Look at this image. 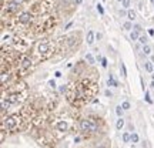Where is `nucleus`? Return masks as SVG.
<instances>
[{
	"instance_id": "obj_1",
	"label": "nucleus",
	"mask_w": 154,
	"mask_h": 148,
	"mask_svg": "<svg viewBox=\"0 0 154 148\" xmlns=\"http://www.w3.org/2000/svg\"><path fill=\"white\" fill-rule=\"evenodd\" d=\"M22 124V117L19 114H11L7 118H3L2 121V130L3 131H16L19 130V127Z\"/></svg>"
},
{
	"instance_id": "obj_2",
	"label": "nucleus",
	"mask_w": 154,
	"mask_h": 148,
	"mask_svg": "<svg viewBox=\"0 0 154 148\" xmlns=\"http://www.w3.org/2000/svg\"><path fill=\"white\" fill-rule=\"evenodd\" d=\"M36 54L38 56V59H47L51 54V43L47 40L40 41L36 47Z\"/></svg>"
},
{
	"instance_id": "obj_3",
	"label": "nucleus",
	"mask_w": 154,
	"mask_h": 148,
	"mask_svg": "<svg viewBox=\"0 0 154 148\" xmlns=\"http://www.w3.org/2000/svg\"><path fill=\"white\" fill-rule=\"evenodd\" d=\"M80 128H82V131L84 132H96L97 131V122L91 118H84V120L80 121Z\"/></svg>"
},
{
	"instance_id": "obj_4",
	"label": "nucleus",
	"mask_w": 154,
	"mask_h": 148,
	"mask_svg": "<svg viewBox=\"0 0 154 148\" xmlns=\"http://www.w3.org/2000/svg\"><path fill=\"white\" fill-rule=\"evenodd\" d=\"M54 130L60 135H63V134H67L69 132V130H70V124H69V121L67 120H57L54 124Z\"/></svg>"
},
{
	"instance_id": "obj_5",
	"label": "nucleus",
	"mask_w": 154,
	"mask_h": 148,
	"mask_svg": "<svg viewBox=\"0 0 154 148\" xmlns=\"http://www.w3.org/2000/svg\"><path fill=\"white\" fill-rule=\"evenodd\" d=\"M32 22V14L29 13V11H24L22 13L20 16H19V23H22V24H27V23Z\"/></svg>"
},
{
	"instance_id": "obj_6",
	"label": "nucleus",
	"mask_w": 154,
	"mask_h": 148,
	"mask_svg": "<svg viewBox=\"0 0 154 148\" xmlns=\"http://www.w3.org/2000/svg\"><path fill=\"white\" fill-rule=\"evenodd\" d=\"M30 66H32V60L29 59L27 56H23V57H22V64H20V67L26 70V68H29Z\"/></svg>"
},
{
	"instance_id": "obj_7",
	"label": "nucleus",
	"mask_w": 154,
	"mask_h": 148,
	"mask_svg": "<svg viewBox=\"0 0 154 148\" xmlns=\"http://www.w3.org/2000/svg\"><path fill=\"white\" fill-rule=\"evenodd\" d=\"M86 41H87L88 46H91V44L94 43V32L93 30H88L87 36H86Z\"/></svg>"
},
{
	"instance_id": "obj_8",
	"label": "nucleus",
	"mask_w": 154,
	"mask_h": 148,
	"mask_svg": "<svg viewBox=\"0 0 154 148\" xmlns=\"http://www.w3.org/2000/svg\"><path fill=\"white\" fill-rule=\"evenodd\" d=\"M144 67H146V70H147L149 73L154 71V66H153V63H151V61H146V63H144Z\"/></svg>"
},
{
	"instance_id": "obj_9",
	"label": "nucleus",
	"mask_w": 154,
	"mask_h": 148,
	"mask_svg": "<svg viewBox=\"0 0 154 148\" xmlns=\"http://www.w3.org/2000/svg\"><path fill=\"white\" fill-rule=\"evenodd\" d=\"M107 84H109V86H113V87H117V86H119V83L113 78V76H111V74H110V77H109V80H107Z\"/></svg>"
},
{
	"instance_id": "obj_10",
	"label": "nucleus",
	"mask_w": 154,
	"mask_h": 148,
	"mask_svg": "<svg viewBox=\"0 0 154 148\" xmlns=\"http://www.w3.org/2000/svg\"><path fill=\"white\" fill-rule=\"evenodd\" d=\"M116 127H117V130H121V128H123V127H124V120H123V118H119V120H117V124H116Z\"/></svg>"
},
{
	"instance_id": "obj_11",
	"label": "nucleus",
	"mask_w": 154,
	"mask_h": 148,
	"mask_svg": "<svg viewBox=\"0 0 154 148\" xmlns=\"http://www.w3.org/2000/svg\"><path fill=\"white\" fill-rule=\"evenodd\" d=\"M86 60L88 61V64H94V63H96V61H94L93 54H90V53H87V54H86Z\"/></svg>"
},
{
	"instance_id": "obj_12",
	"label": "nucleus",
	"mask_w": 154,
	"mask_h": 148,
	"mask_svg": "<svg viewBox=\"0 0 154 148\" xmlns=\"http://www.w3.org/2000/svg\"><path fill=\"white\" fill-rule=\"evenodd\" d=\"M130 37H131V40H138V38H140L138 32H136V30H134V32H131V33H130Z\"/></svg>"
},
{
	"instance_id": "obj_13",
	"label": "nucleus",
	"mask_w": 154,
	"mask_h": 148,
	"mask_svg": "<svg viewBox=\"0 0 154 148\" xmlns=\"http://www.w3.org/2000/svg\"><path fill=\"white\" fill-rule=\"evenodd\" d=\"M123 110H124V108H123L121 105H117V107H116V114L119 115V117H121V114H123Z\"/></svg>"
},
{
	"instance_id": "obj_14",
	"label": "nucleus",
	"mask_w": 154,
	"mask_h": 148,
	"mask_svg": "<svg viewBox=\"0 0 154 148\" xmlns=\"http://www.w3.org/2000/svg\"><path fill=\"white\" fill-rule=\"evenodd\" d=\"M130 140H131V135L127 134V132H124V134H123V141H124V143H128Z\"/></svg>"
},
{
	"instance_id": "obj_15",
	"label": "nucleus",
	"mask_w": 154,
	"mask_h": 148,
	"mask_svg": "<svg viewBox=\"0 0 154 148\" xmlns=\"http://www.w3.org/2000/svg\"><path fill=\"white\" fill-rule=\"evenodd\" d=\"M127 16H128V19H130V20H134V19H136V13H134L133 10H128Z\"/></svg>"
},
{
	"instance_id": "obj_16",
	"label": "nucleus",
	"mask_w": 154,
	"mask_h": 148,
	"mask_svg": "<svg viewBox=\"0 0 154 148\" xmlns=\"http://www.w3.org/2000/svg\"><path fill=\"white\" fill-rule=\"evenodd\" d=\"M143 51H144V54H151V49H150V46H144L143 47Z\"/></svg>"
},
{
	"instance_id": "obj_17",
	"label": "nucleus",
	"mask_w": 154,
	"mask_h": 148,
	"mask_svg": "<svg viewBox=\"0 0 154 148\" xmlns=\"http://www.w3.org/2000/svg\"><path fill=\"white\" fill-rule=\"evenodd\" d=\"M120 68H121V73H123V76L126 77V76H127V68H126V64H124V63H121V67H120Z\"/></svg>"
},
{
	"instance_id": "obj_18",
	"label": "nucleus",
	"mask_w": 154,
	"mask_h": 148,
	"mask_svg": "<svg viewBox=\"0 0 154 148\" xmlns=\"http://www.w3.org/2000/svg\"><path fill=\"white\" fill-rule=\"evenodd\" d=\"M138 41L143 44V46H146V44H147V37H146V36H141V37L138 38Z\"/></svg>"
},
{
	"instance_id": "obj_19",
	"label": "nucleus",
	"mask_w": 154,
	"mask_h": 148,
	"mask_svg": "<svg viewBox=\"0 0 154 148\" xmlns=\"http://www.w3.org/2000/svg\"><path fill=\"white\" fill-rule=\"evenodd\" d=\"M131 141H133V143H138V134L133 132V134H131Z\"/></svg>"
},
{
	"instance_id": "obj_20",
	"label": "nucleus",
	"mask_w": 154,
	"mask_h": 148,
	"mask_svg": "<svg viewBox=\"0 0 154 148\" xmlns=\"http://www.w3.org/2000/svg\"><path fill=\"white\" fill-rule=\"evenodd\" d=\"M121 107H123L124 110H128V108H130V103H128V101H124V103L121 104Z\"/></svg>"
},
{
	"instance_id": "obj_21",
	"label": "nucleus",
	"mask_w": 154,
	"mask_h": 148,
	"mask_svg": "<svg viewBox=\"0 0 154 148\" xmlns=\"http://www.w3.org/2000/svg\"><path fill=\"white\" fill-rule=\"evenodd\" d=\"M97 10H99L100 14H104V9H103V6L101 5H97Z\"/></svg>"
},
{
	"instance_id": "obj_22",
	"label": "nucleus",
	"mask_w": 154,
	"mask_h": 148,
	"mask_svg": "<svg viewBox=\"0 0 154 148\" xmlns=\"http://www.w3.org/2000/svg\"><path fill=\"white\" fill-rule=\"evenodd\" d=\"M123 7H130V0H123Z\"/></svg>"
},
{
	"instance_id": "obj_23",
	"label": "nucleus",
	"mask_w": 154,
	"mask_h": 148,
	"mask_svg": "<svg viewBox=\"0 0 154 148\" xmlns=\"http://www.w3.org/2000/svg\"><path fill=\"white\" fill-rule=\"evenodd\" d=\"M124 29H126V30H131V23L130 22L124 23Z\"/></svg>"
},
{
	"instance_id": "obj_24",
	"label": "nucleus",
	"mask_w": 154,
	"mask_h": 148,
	"mask_svg": "<svg viewBox=\"0 0 154 148\" xmlns=\"http://www.w3.org/2000/svg\"><path fill=\"white\" fill-rule=\"evenodd\" d=\"M101 66L107 67V59H106V57H103V59H101Z\"/></svg>"
},
{
	"instance_id": "obj_25",
	"label": "nucleus",
	"mask_w": 154,
	"mask_h": 148,
	"mask_svg": "<svg viewBox=\"0 0 154 148\" xmlns=\"http://www.w3.org/2000/svg\"><path fill=\"white\" fill-rule=\"evenodd\" d=\"M146 101H147V103H150V104L153 103V101H151V98H150V94L149 93H146Z\"/></svg>"
},
{
	"instance_id": "obj_26",
	"label": "nucleus",
	"mask_w": 154,
	"mask_h": 148,
	"mask_svg": "<svg viewBox=\"0 0 154 148\" xmlns=\"http://www.w3.org/2000/svg\"><path fill=\"white\" fill-rule=\"evenodd\" d=\"M49 86H50L51 88H56V83H54V80H50V81H49Z\"/></svg>"
},
{
	"instance_id": "obj_27",
	"label": "nucleus",
	"mask_w": 154,
	"mask_h": 148,
	"mask_svg": "<svg viewBox=\"0 0 154 148\" xmlns=\"http://www.w3.org/2000/svg\"><path fill=\"white\" fill-rule=\"evenodd\" d=\"M134 29H136V32H138V33L143 30V29H141V26H138V24H136V26H134Z\"/></svg>"
},
{
	"instance_id": "obj_28",
	"label": "nucleus",
	"mask_w": 154,
	"mask_h": 148,
	"mask_svg": "<svg viewBox=\"0 0 154 148\" xmlns=\"http://www.w3.org/2000/svg\"><path fill=\"white\" fill-rule=\"evenodd\" d=\"M149 34H150V36H154V30H153V29H150V30H149Z\"/></svg>"
},
{
	"instance_id": "obj_29",
	"label": "nucleus",
	"mask_w": 154,
	"mask_h": 148,
	"mask_svg": "<svg viewBox=\"0 0 154 148\" xmlns=\"http://www.w3.org/2000/svg\"><path fill=\"white\" fill-rule=\"evenodd\" d=\"M54 76H56V77H61V73H60V71H56Z\"/></svg>"
},
{
	"instance_id": "obj_30",
	"label": "nucleus",
	"mask_w": 154,
	"mask_h": 148,
	"mask_svg": "<svg viewBox=\"0 0 154 148\" xmlns=\"http://www.w3.org/2000/svg\"><path fill=\"white\" fill-rule=\"evenodd\" d=\"M151 87L154 88V78H153V81H151Z\"/></svg>"
},
{
	"instance_id": "obj_31",
	"label": "nucleus",
	"mask_w": 154,
	"mask_h": 148,
	"mask_svg": "<svg viewBox=\"0 0 154 148\" xmlns=\"http://www.w3.org/2000/svg\"><path fill=\"white\" fill-rule=\"evenodd\" d=\"M76 2H77V3H79V5H80V3H82L83 0H76Z\"/></svg>"
},
{
	"instance_id": "obj_32",
	"label": "nucleus",
	"mask_w": 154,
	"mask_h": 148,
	"mask_svg": "<svg viewBox=\"0 0 154 148\" xmlns=\"http://www.w3.org/2000/svg\"><path fill=\"white\" fill-rule=\"evenodd\" d=\"M119 2H123V0H119Z\"/></svg>"
},
{
	"instance_id": "obj_33",
	"label": "nucleus",
	"mask_w": 154,
	"mask_h": 148,
	"mask_svg": "<svg viewBox=\"0 0 154 148\" xmlns=\"http://www.w3.org/2000/svg\"><path fill=\"white\" fill-rule=\"evenodd\" d=\"M153 78H154V74H153Z\"/></svg>"
},
{
	"instance_id": "obj_34",
	"label": "nucleus",
	"mask_w": 154,
	"mask_h": 148,
	"mask_svg": "<svg viewBox=\"0 0 154 148\" xmlns=\"http://www.w3.org/2000/svg\"><path fill=\"white\" fill-rule=\"evenodd\" d=\"M151 2H154V0H151Z\"/></svg>"
}]
</instances>
